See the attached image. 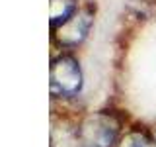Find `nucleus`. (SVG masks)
<instances>
[{
    "label": "nucleus",
    "instance_id": "obj_1",
    "mask_svg": "<svg viewBox=\"0 0 156 147\" xmlns=\"http://www.w3.org/2000/svg\"><path fill=\"white\" fill-rule=\"evenodd\" d=\"M119 124L111 114H92L78 127V139L84 147H109L117 139Z\"/></svg>",
    "mask_w": 156,
    "mask_h": 147
},
{
    "label": "nucleus",
    "instance_id": "obj_2",
    "mask_svg": "<svg viewBox=\"0 0 156 147\" xmlns=\"http://www.w3.org/2000/svg\"><path fill=\"white\" fill-rule=\"evenodd\" d=\"M82 86V73L76 59L61 55L51 63V90L57 94H76Z\"/></svg>",
    "mask_w": 156,
    "mask_h": 147
},
{
    "label": "nucleus",
    "instance_id": "obj_3",
    "mask_svg": "<svg viewBox=\"0 0 156 147\" xmlns=\"http://www.w3.org/2000/svg\"><path fill=\"white\" fill-rule=\"evenodd\" d=\"M92 26V12L90 10H78L65 26L57 29L58 32V41L62 45H76L86 37L88 29Z\"/></svg>",
    "mask_w": 156,
    "mask_h": 147
},
{
    "label": "nucleus",
    "instance_id": "obj_4",
    "mask_svg": "<svg viewBox=\"0 0 156 147\" xmlns=\"http://www.w3.org/2000/svg\"><path fill=\"white\" fill-rule=\"evenodd\" d=\"M76 12V0H51V26L58 29Z\"/></svg>",
    "mask_w": 156,
    "mask_h": 147
},
{
    "label": "nucleus",
    "instance_id": "obj_5",
    "mask_svg": "<svg viewBox=\"0 0 156 147\" xmlns=\"http://www.w3.org/2000/svg\"><path fill=\"white\" fill-rule=\"evenodd\" d=\"M121 147H156V141L150 139L143 131H131L123 137Z\"/></svg>",
    "mask_w": 156,
    "mask_h": 147
}]
</instances>
